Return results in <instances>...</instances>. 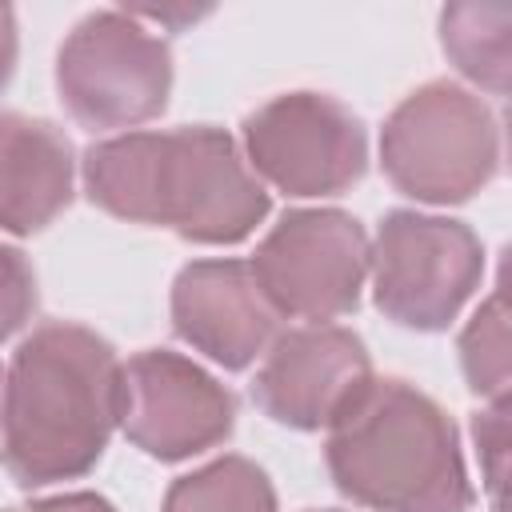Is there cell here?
I'll use <instances>...</instances> for the list:
<instances>
[{"label":"cell","instance_id":"1","mask_svg":"<svg viewBox=\"0 0 512 512\" xmlns=\"http://www.w3.org/2000/svg\"><path fill=\"white\" fill-rule=\"evenodd\" d=\"M80 176L108 216L168 228L192 244H240L272 208L240 144L212 124L96 140Z\"/></svg>","mask_w":512,"mask_h":512},{"label":"cell","instance_id":"2","mask_svg":"<svg viewBox=\"0 0 512 512\" xmlns=\"http://www.w3.org/2000/svg\"><path fill=\"white\" fill-rule=\"evenodd\" d=\"M120 424V356L84 324L32 328L4 372L0 464L20 488L96 468Z\"/></svg>","mask_w":512,"mask_h":512},{"label":"cell","instance_id":"3","mask_svg":"<svg viewBox=\"0 0 512 512\" xmlns=\"http://www.w3.org/2000/svg\"><path fill=\"white\" fill-rule=\"evenodd\" d=\"M324 464L368 512H468L472 480L452 416L400 376H372L328 424Z\"/></svg>","mask_w":512,"mask_h":512},{"label":"cell","instance_id":"4","mask_svg":"<svg viewBox=\"0 0 512 512\" xmlns=\"http://www.w3.org/2000/svg\"><path fill=\"white\" fill-rule=\"evenodd\" d=\"M380 164L416 204H464L500 172V120L476 92L428 80L388 112Z\"/></svg>","mask_w":512,"mask_h":512},{"label":"cell","instance_id":"5","mask_svg":"<svg viewBox=\"0 0 512 512\" xmlns=\"http://www.w3.org/2000/svg\"><path fill=\"white\" fill-rule=\"evenodd\" d=\"M56 92L92 132L136 128L168 108L172 48L124 8L88 12L56 52Z\"/></svg>","mask_w":512,"mask_h":512},{"label":"cell","instance_id":"6","mask_svg":"<svg viewBox=\"0 0 512 512\" xmlns=\"http://www.w3.org/2000/svg\"><path fill=\"white\" fill-rule=\"evenodd\" d=\"M376 308L412 332H444L484 276L480 236L452 216L412 208L384 212L368 244Z\"/></svg>","mask_w":512,"mask_h":512},{"label":"cell","instance_id":"7","mask_svg":"<svg viewBox=\"0 0 512 512\" xmlns=\"http://www.w3.org/2000/svg\"><path fill=\"white\" fill-rule=\"evenodd\" d=\"M244 164L284 196H340L368 172L364 120L328 92H280L240 124Z\"/></svg>","mask_w":512,"mask_h":512},{"label":"cell","instance_id":"8","mask_svg":"<svg viewBox=\"0 0 512 512\" xmlns=\"http://www.w3.org/2000/svg\"><path fill=\"white\" fill-rule=\"evenodd\" d=\"M248 264L280 316L328 324L360 308L368 236L352 212L292 208L256 244Z\"/></svg>","mask_w":512,"mask_h":512},{"label":"cell","instance_id":"9","mask_svg":"<svg viewBox=\"0 0 512 512\" xmlns=\"http://www.w3.org/2000/svg\"><path fill=\"white\" fill-rule=\"evenodd\" d=\"M120 428L144 456L176 464L232 436L236 396L196 360L148 348L120 364Z\"/></svg>","mask_w":512,"mask_h":512},{"label":"cell","instance_id":"10","mask_svg":"<svg viewBox=\"0 0 512 512\" xmlns=\"http://www.w3.org/2000/svg\"><path fill=\"white\" fill-rule=\"evenodd\" d=\"M372 380L364 340L340 324H308L280 332L252 380L256 408L296 432L328 428L348 400Z\"/></svg>","mask_w":512,"mask_h":512},{"label":"cell","instance_id":"11","mask_svg":"<svg viewBox=\"0 0 512 512\" xmlns=\"http://www.w3.org/2000/svg\"><path fill=\"white\" fill-rule=\"evenodd\" d=\"M172 332L228 372H244L280 336V312L248 260H192L172 280Z\"/></svg>","mask_w":512,"mask_h":512},{"label":"cell","instance_id":"12","mask_svg":"<svg viewBox=\"0 0 512 512\" xmlns=\"http://www.w3.org/2000/svg\"><path fill=\"white\" fill-rule=\"evenodd\" d=\"M76 184L72 140L40 116L0 112V232L32 236L48 228Z\"/></svg>","mask_w":512,"mask_h":512},{"label":"cell","instance_id":"13","mask_svg":"<svg viewBox=\"0 0 512 512\" xmlns=\"http://www.w3.org/2000/svg\"><path fill=\"white\" fill-rule=\"evenodd\" d=\"M508 28L504 4H448L440 12V44L448 60L492 96L508 92Z\"/></svg>","mask_w":512,"mask_h":512},{"label":"cell","instance_id":"14","mask_svg":"<svg viewBox=\"0 0 512 512\" xmlns=\"http://www.w3.org/2000/svg\"><path fill=\"white\" fill-rule=\"evenodd\" d=\"M160 512H276V488L248 456H220L188 476H176Z\"/></svg>","mask_w":512,"mask_h":512},{"label":"cell","instance_id":"15","mask_svg":"<svg viewBox=\"0 0 512 512\" xmlns=\"http://www.w3.org/2000/svg\"><path fill=\"white\" fill-rule=\"evenodd\" d=\"M460 368L468 388L488 404H508V308L496 288L460 332Z\"/></svg>","mask_w":512,"mask_h":512},{"label":"cell","instance_id":"16","mask_svg":"<svg viewBox=\"0 0 512 512\" xmlns=\"http://www.w3.org/2000/svg\"><path fill=\"white\" fill-rule=\"evenodd\" d=\"M36 312V272L28 256L12 244H0V340L20 332Z\"/></svg>","mask_w":512,"mask_h":512},{"label":"cell","instance_id":"17","mask_svg":"<svg viewBox=\"0 0 512 512\" xmlns=\"http://www.w3.org/2000/svg\"><path fill=\"white\" fill-rule=\"evenodd\" d=\"M476 456L492 492V508L500 512V488H504V460H508V404H488V412H476L472 420Z\"/></svg>","mask_w":512,"mask_h":512},{"label":"cell","instance_id":"18","mask_svg":"<svg viewBox=\"0 0 512 512\" xmlns=\"http://www.w3.org/2000/svg\"><path fill=\"white\" fill-rule=\"evenodd\" d=\"M28 512H120V508L100 492H60V496L32 500Z\"/></svg>","mask_w":512,"mask_h":512},{"label":"cell","instance_id":"19","mask_svg":"<svg viewBox=\"0 0 512 512\" xmlns=\"http://www.w3.org/2000/svg\"><path fill=\"white\" fill-rule=\"evenodd\" d=\"M16 52H20V36H16V12L8 4H0V92L8 88L12 72H16Z\"/></svg>","mask_w":512,"mask_h":512},{"label":"cell","instance_id":"20","mask_svg":"<svg viewBox=\"0 0 512 512\" xmlns=\"http://www.w3.org/2000/svg\"><path fill=\"white\" fill-rule=\"evenodd\" d=\"M0 512H28V508H0Z\"/></svg>","mask_w":512,"mask_h":512},{"label":"cell","instance_id":"21","mask_svg":"<svg viewBox=\"0 0 512 512\" xmlns=\"http://www.w3.org/2000/svg\"><path fill=\"white\" fill-rule=\"evenodd\" d=\"M0 384H4V368H0Z\"/></svg>","mask_w":512,"mask_h":512}]
</instances>
